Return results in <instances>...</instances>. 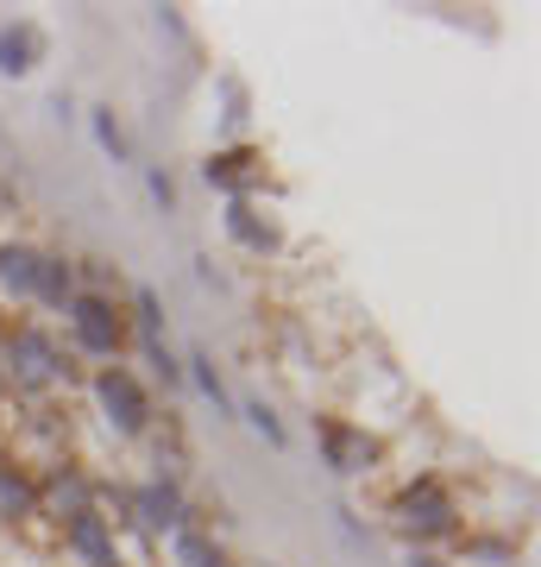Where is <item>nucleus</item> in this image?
Wrapping results in <instances>:
<instances>
[{"label": "nucleus", "mask_w": 541, "mask_h": 567, "mask_svg": "<svg viewBox=\"0 0 541 567\" xmlns=\"http://www.w3.org/2000/svg\"><path fill=\"white\" fill-rule=\"evenodd\" d=\"M183 385H196V398L215 410V423H240V398H233L221 360H215L208 347H189V353H183Z\"/></svg>", "instance_id": "nucleus-13"}, {"label": "nucleus", "mask_w": 541, "mask_h": 567, "mask_svg": "<svg viewBox=\"0 0 541 567\" xmlns=\"http://www.w3.org/2000/svg\"><path fill=\"white\" fill-rule=\"evenodd\" d=\"M70 297H76V252L44 246V259H39V297H32V309L63 316V309H70Z\"/></svg>", "instance_id": "nucleus-17"}, {"label": "nucleus", "mask_w": 541, "mask_h": 567, "mask_svg": "<svg viewBox=\"0 0 541 567\" xmlns=\"http://www.w3.org/2000/svg\"><path fill=\"white\" fill-rule=\"evenodd\" d=\"M20 183H13V171H0V221H13V215H20Z\"/></svg>", "instance_id": "nucleus-23"}, {"label": "nucleus", "mask_w": 541, "mask_h": 567, "mask_svg": "<svg viewBox=\"0 0 541 567\" xmlns=\"http://www.w3.org/2000/svg\"><path fill=\"white\" fill-rule=\"evenodd\" d=\"M44 246L32 234H0V309H32Z\"/></svg>", "instance_id": "nucleus-11"}, {"label": "nucleus", "mask_w": 541, "mask_h": 567, "mask_svg": "<svg viewBox=\"0 0 541 567\" xmlns=\"http://www.w3.org/2000/svg\"><path fill=\"white\" fill-rule=\"evenodd\" d=\"M58 322H63V334H70V353L89 360V365H114V360H126V347H133V328H126V303H121V297L76 290Z\"/></svg>", "instance_id": "nucleus-4"}, {"label": "nucleus", "mask_w": 541, "mask_h": 567, "mask_svg": "<svg viewBox=\"0 0 541 567\" xmlns=\"http://www.w3.org/2000/svg\"><path fill=\"white\" fill-rule=\"evenodd\" d=\"M58 529V543H63V555L76 567H126V548H121V536H114V524H107V511H76V517H63V524H51Z\"/></svg>", "instance_id": "nucleus-10"}, {"label": "nucleus", "mask_w": 541, "mask_h": 567, "mask_svg": "<svg viewBox=\"0 0 541 567\" xmlns=\"http://www.w3.org/2000/svg\"><path fill=\"white\" fill-rule=\"evenodd\" d=\"M403 567H454L441 548H403Z\"/></svg>", "instance_id": "nucleus-25"}, {"label": "nucleus", "mask_w": 541, "mask_h": 567, "mask_svg": "<svg viewBox=\"0 0 541 567\" xmlns=\"http://www.w3.org/2000/svg\"><path fill=\"white\" fill-rule=\"evenodd\" d=\"M164 555H170V567H240L233 548H227V536H215V524L177 529V536L164 543Z\"/></svg>", "instance_id": "nucleus-16"}, {"label": "nucleus", "mask_w": 541, "mask_h": 567, "mask_svg": "<svg viewBox=\"0 0 541 567\" xmlns=\"http://www.w3.org/2000/svg\"><path fill=\"white\" fill-rule=\"evenodd\" d=\"M240 423L252 429V435H259L264 447H278V454L290 447V429H283V416H278L271 404H264V398H252V404H240Z\"/></svg>", "instance_id": "nucleus-21"}, {"label": "nucleus", "mask_w": 541, "mask_h": 567, "mask_svg": "<svg viewBox=\"0 0 541 567\" xmlns=\"http://www.w3.org/2000/svg\"><path fill=\"white\" fill-rule=\"evenodd\" d=\"M384 524H391V536H403V548H454L466 536V498L454 492V480H441V473H409V480H397L391 486V498H384Z\"/></svg>", "instance_id": "nucleus-2"}, {"label": "nucleus", "mask_w": 541, "mask_h": 567, "mask_svg": "<svg viewBox=\"0 0 541 567\" xmlns=\"http://www.w3.org/2000/svg\"><path fill=\"white\" fill-rule=\"evenodd\" d=\"M215 95H221V126L233 133V140H240L246 121H252V89H246L233 70H221V76H215Z\"/></svg>", "instance_id": "nucleus-20"}, {"label": "nucleus", "mask_w": 541, "mask_h": 567, "mask_svg": "<svg viewBox=\"0 0 541 567\" xmlns=\"http://www.w3.org/2000/svg\"><path fill=\"white\" fill-rule=\"evenodd\" d=\"M89 133H95V145H101L114 164H133V158H139V152H133V133H126V121H121V107H114V102H95V107H89Z\"/></svg>", "instance_id": "nucleus-19"}, {"label": "nucleus", "mask_w": 541, "mask_h": 567, "mask_svg": "<svg viewBox=\"0 0 541 567\" xmlns=\"http://www.w3.org/2000/svg\"><path fill=\"white\" fill-rule=\"evenodd\" d=\"M145 196L158 203V215H177V177L164 164H145Z\"/></svg>", "instance_id": "nucleus-22"}, {"label": "nucleus", "mask_w": 541, "mask_h": 567, "mask_svg": "<svg viewBox=\"0 0 541 567\" xmlns=\"http://www.w3.org/2000/svg\"><path fill=\"white\" fill-rule=\"evenodd\" d=\"M126 511H133V529H139L152 548H164L177 529L201 524V505L189 498V486H183V480H158V473L126 480Z\"/></svg>", "instance_id": "nucleus-5"}, {"label": "nucleus", "mask_w": 541, "mask_h": 567, "mask_svg": "<svg viewBox=\"0 0 541 567\" xmlns=\"http://www.w3.org/2000/svg\"><path fill=\"white\" fill-rule=\"evenodd\" d=\"M454 567H522L517 529H491V524H466V536L447 548Z\"/></svg>", "instance_id": "nucleus-14"}, {"label": "nucleus", "mask_w": 541, "mask_h": 567, "mask_svg": "<svg viewBox=\"0 0 541 567\" xmlns=\"http://www.w3.org/2000/svg\"><path fill=\"white\" fill-rule=\"evenodd\" d=\"M82 385L76 353L39 322V316H20V322H0V391L13 404H58Z\"/></svg>", "instance_id": "nucleus-1"}, {"label": "nucleus", "mask_w": 541, "mask_h": 567, "mask_svg": "<svg viewBox=\"0 0 541 567\" xmlns=\"http://www.w3.org/2000/svg\"><path fill=\"white\" fill-rule=\"evenodd\" d=\"M0 524H7V529L44 524V511H39V473H32L20 454H7V447H0Z\"/></svg>", "instance_id": "nucleus-12"}, {"label": "nucleus", "mask_w": 541, "mask_h": 567, "mask_svg": "<svg viewBox=\"0 0 541 567\" xmlns=\"http://www.w3.org/2000/svg\"><path fill=\"white\" fill-rule=\"evenodd\" d=\"M196 171L221 203H264V189H271V158H264V145H252V140L215 145Z\"/></svg>", "instance_id": "nucleus-7"}, {"label": "nucleus", "mask_w": 541, "mask_h": 567, "mask_svg": "<svg viewBox=\"0 0 541 567\" xmlns=\"http://www.w3.org/2000/svg\"><path fill=\"white\" fill-rule=\"evenodd\" d=\"M309 429H315V454H321V466H327L334 480H378L384 435H372L360 416L321 410V416H309Z\"/></svg>", "instance_id": "nucleus-6"}, {"label": "nucleus", "mask_w": 541, "mask_h": 567, "mask_svg": "<svg viewBox=\"0 0 541 567\" xmlns=\"http://www.w3.org/2000/svg\"><path fill=\"white\" fill-rule=\"evenodd\" d=\"M152 20H158V32H170V39H189V25H183L177 7H152Z\"/></svg>", "instance_id": "nucleus-24"}, {"label": "nucleus", "mask_w": 541, "mask_h": 567, "mask_svg": "<svg viewBox=\"0 0 541 567\" xmlns=\"http://www.w3.org/2000/svg\"><path fill=\"white\" fill-rule=\"evenodd\" d=\"M196 278H201V284H215V290H221V284H227L221 271H215V259H208V252H201V259H196Z\"/></svg>", "instance_id": "nucleus-26"}, {"label": "nucleus", "mask_w": 541, "mask_h": 567, "mask_svg": "<svg viewBox=\"0 0 541 567\" xmlns=\"http://www.w3.org/2000/svg\"><path fill=\"white\" fill-rule=\"evenodd\" d=\"M221 234L246 259H283V246H290L283 215L271 203H221Z\"/></svg>", "instance_id": "nucleus-9"}, {"label": "nucleus", "mask_w": 541, "mask_h": 567, "mask_svg": "<svg viewBox=\"0 0 541 567\" xmlns=\"http://www.w3.org/2000/svg\"><path fill=\"white\" fill-rule=\"evenodd\" d=\"M44 51H51V39H44L39 20H7L0 25V76L7 82H25L44 63Z\"/></svg>", "instance_id": "nucleus-15"}, {"label": "nucleus", "mask_w": 541, "mask_h": 567, "mask_svg": "<svg viewBox=\"0 0 541 567\" xmlns=\"http://www.w3.org/2000/svg\"><path fill=\"white\" fill-rule=\"evenodd\" d=\"M145 447H152V473H158V480H183V486H189V435H183L177 410H164L158 429L145 435Z\"/></svg>", "instance_id": "nucleus-18"}, {"label": "nucleus", "mask_w": 541, "mask_h": 567, "mask_svg": "<svg viewBox=\"0 0 541 567\" xmlns=\"http://www.w3.org/2000/svg\"><path fill=\"white\" fill-rule=\"evenodd\" d=\"M89 404H95V416H101V429L107 435H121V442H145L152 429H158V391L139 379V365H126V360H114V365H89Z\"/></svg>", "instance_id": "nucleus-3"}, {"label": "nucleus", "mask_w": 541, "mask_h": 567, "mask_svg": "<svg viewBox=\"0 0 541 567\" xmlns=\"http://www.w3.org/2000/svg\"><path fill=\"white\" fill-rule=\"evenodd\" d=\"M39 473V511L44 524H63V517H76V511H95L101 505V473L82 454H63V461H44L32 466Z\"/></svg>", "instance_id": "nucleus-8"}]
</instances>
